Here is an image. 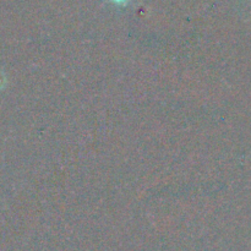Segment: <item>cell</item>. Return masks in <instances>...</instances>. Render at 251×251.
<instances>
[{"instance_id":"obj_1","label":"cell","mask_w":251,"mask_h":251,"mask_svg":"<svg viewBox=\"0 0 251 251\" xmlns=\"http://www.w3.org/2000/svg\"><path fill=\"white\" fill-rule=\"evenodd\" d=\"M110 1H113L114 4H118V5H125V4H127V1H129V0H110Z\"/></svg>"}]
</instances>
